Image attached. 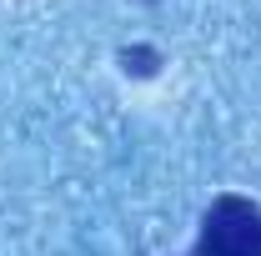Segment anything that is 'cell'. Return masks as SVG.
<instances>
[{"instance_id":"cell-1","label":"cell","mask_w":261,"mask_h":256,"mask_svg":"<svg viewBox=\"0 0 261 256\" xmlns=\"http://www.w3.org/2000/svg\"><path fill=\"white\" fill-rule=\"evenodd\" d=\"M201 256H261V206L221 196L201 216Z\"/></svg>"}]
</instances>
